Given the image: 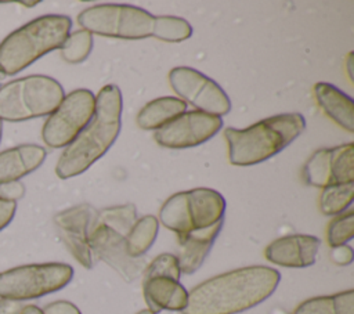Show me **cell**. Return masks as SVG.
<instances>
[{
	"instance_id": "30bf717a",
	"label": "cell",
	"mask_w": 354,
	"mask_h": 314,
	"mask_svg": "<svg viewBox=\"0 0 354 314\" xmlns=\"http://www.w3.org/2000/svg\"><path fill=\"white\" fill-rule=\"evenodd\" d=\"M223 126L220 116L209 115L201 111L184 112L153 134L155 141L166 148L183 149L206 142Z\"/></svg>"
},
{
	"instance_id": "2e32d148",
	"label": "cell",
	"mask_w": 354,
	"mask_h": 314,
	"mask_svg": "<svg viewBox=\"0 0 354 314\" xmlns=\"http://www.w3.org/2000/svg\"><path fill=\"white\" fill-rule=\"evenodd\" d=\"M187 206L192 230H201L223 221L225 199L214 190L194 188L187 191Z\"/></svg>"
},
{
	"instance_id": "7c38bea8",
	"label": "cell",
	"mask_w": 354,
	"mask_h": 314,
	"mask_svg": "<svg viewBox=\"0 0 354 314\" xmlns=\"http://www.w3.org/2000/svg\"><path fill=\"white\" fill-rule=\"evenodd\" d=\"M97 210L90 205L72 206L54 217L59 235L73 255L86 268L93 267V253L88 245V235L95 225Z\"/></svg>"
},
{
	"instance_id": "ffe728a7",
	"label": "cell",
	"mask_w": 354,
	"mask_h": 314,
	"mask_svg": "<svg viewBox=\"0 0 354 314\" xmlns=\"http://www.w3.org/2000/svg\"><path fill=\"white\" fill-rule=\"evenodd\" d=\"M293 314H354V290L307 299Z\"/></svg>"
},
{
	"instance_id": "9a60e30c",
	"label": "cell",
	"mask_w": 354,
	"mask_h": 314,
	"mask_svg": "<svg viewBox=\"0 0 354 314\" xmlns=\"http://www.w3.org/2000/svg\"><path fill=\"white\" fill-rule=\"evenodd\" d=\"M144 297L148 310L158 314L162 310L183 311L188 302V292L176 279L167 277H152L144 279Z\"/></svg>"
},
{
	"instance_id": "4316f807",
	"label": "cell",
	"mask_w": 354,
	"mask_h": 314,
	"mask_svg": "<svg viewBox=\"0 0 354 314\" xmlns=\"http://www.w3.org/2000/svg\"><path fill=\"white\" fill-rule=\"evenodd\" d=\"M93 48V35L84 29L69 33L59 47L61 57L69 64L83 62Z\"/></svg>"
},
{
	"instance_id": "cb8c5ba5",
	"label": "cell",
	"mask_w": 354,
	"mask_h": 314,
	"mask_svg": "<svg viewBox=\"0 0 354 314\" xmlns=\"http://www.w3.org/2000/svg\"><path fill=\"white\" fill-rule=\"evenodd\" d=\"M303 178L308 185L326 187L332 183V148L315 151L303 167Z\"/></svg>"
},
{
	"instance_id": "8992f818",
	"label": "cell",
	"mask_w": 354,
	"mask_h": 314,
	"mask_svg": "<svg viewBox=\"0 0 354 314\" xmlns=\"http://www.w3.org/2000/svg\"><path fill=\"white\" fill-rule=\"evenodd\" d=\"M153 21L151 12L129 4H98L77 15V24L91 35L126 40L152 36Z\"/></svg>"
},
{
	"instance_id": "ba28073f",
	"label": "cell",
	"mask_w": 354,
	"mask_h": 314,
	"mask_svg": "<svg viewBox=\"0 0 354 314\" xmlns=\"http://www.w3.org/2000/svg\"><path fill=\"white\" fill-rule=\"evenodd\" d=\"M94 109L95 95L90 90H73L46 120L41 130L43 141L51 148L69 145L91 120Z\"/></svg>"
},
{
	"instance_id": "74e56055",
	"label": "cell",
	"mask_w": 354,
	"mask_h": 314,
	"mask_svg": "<svg viewBox=\"0 0 354 314\" xmlns=\"http://www.w3.org/2000/svg\"><path fill=\"white\" fill-rule=\"evenodd\" d=\"M19 4H22L25 7H35L39 4V1H19Z\"/></svg>"
},
{
	"instance_id": "f35d334b",
	"label": "cell",
	"mask_w": 354,
	"mask_h": 314,
	"mask_svg": "<svg viewBox=\"0 0 354 314\" xmlns=\"http://www.w3.org/2000/svg\"><path fill=\"white\" fill-rule=\"evenodd\" d=\"M137 314H153V313L149 311V310H141V311H138Z\"/></svg>"
},
{
	"instance_id": "836d02e7",
	"label": "cell",
	"mask_w": 354,
	"mask_h": 314,
	"mask_svg": "<svg viewBox=\"0 0 354 314\" xmlns=\"http://www.w3.org/2000/svg\"><path fill=\"white\" fill-rule=\"evenodd\" d=\"M15 210H17L15 202L0 199V231L10 224V221L15 214Z\"/></svg>"
},
{
	"instance_id": "603a6c76",
	"label": "cell",
	"mask_w": 354,
	"mask_h": 314,
	"mask_svg": "<svg viewBox=\"0 0 354 314\" xmlns=\"http://www.w3.org/2000/svg\"><path fill=\"white\" fill-rule=\"evenodd\" d=\"M137 221V210L131 203L111 206L97 210L95 225H105L122 237H126Z\"/></svg>"
},
{
	"instance_id": "7402d4cb",
	"label": "cell",
	"mask_w": 354,
	"mask_h": 314,
	"mask_svg": "<svg viewBox=\"0 0 354 314\" xmlns=\"http://www.w3.org/2000/svg\"><path fill=\"white\" fill-rule=\"evenodd\" d=\"M158 228L159 223L155 216L148 214L138 219L129 234L124 237L129 255L133 257H142L155 242Z\"/></svg>"
},
{
	"instance_id": "d6986e66",
	"label": "cell",
	"mask_w": 354,
	"mask_h": 314,
	"mask_svg": "<svg viewBox=\"0 0 354 314\" xmlns=\"http://www.w3.org/2000/svg\"><path fill=\"white\" fill-rule=\"evenodd\" d=\"M187 102L177 97H160L149 101L137 115V124L144 130H158L183 115Z\"/></svg>"
},
{
	"instance_id": "6da1fadb",
	"label": "cell",
	"mask_w": 354,
	"mask_h": 314,
	"mask_svg": "<svg viewBox=\"0 0 354 314\" xmlns=\"http://www.w3.org/2000/svg\"><path fill=\"white\" fill-rule=\"evenodd\" d=\"M281 274L267 266H249L216 275L188 293L183 314H238L246 311L277 289Z\"/></svg>"
},
{
	"instance_id": "ab89813d",
	"label": "cell",
	"mask_w": 354,
	"mask_h": 314,
	"mask_svg": "<svg viewBox=\"0 0 354 314\" xmlns=\"http://www.w3.org/2000/svg\"><path fill=\"white\" fill-rule=\"evenodd\" d=\"M1 129H3V123H1V120H0V138H1Z\"/></svg>"
},
{
	"instance_id": "52a82bcc",
	"label": "cell",
	"mask_w": 354,
	"mask_h": 314,
	"mask_svg": "<svg viewBox=\"0 0 354 314\" xmlns=\"http://www.w3.org/2000/svg\"><path fill=\"white\" fill-rule=\"evenodd\" d=\"M73 268L65 263L26 264L0 273V297L28 300L41 297L66 286Z\"/></svg>"
},
{
	"instance_id": "5b68a950",
	"label": "cell",
	"mask_w": 354,
	"mask_h": 314,
	"mask_svg": "<svg viewBox=\"0 0 354 314\" xmlns=\"http://www.w3.org/2000/svg\"><path fill=\"white\" fill-rule=\"evenodd\" d=\"M64 97L62 86L50 76L19 77L0 87V120L21 122L50 115Z\"/></svg>"
},
{
	"instance_id": "277c9868",
	"label": "cell",
	"mask_w": 354,
	"mask_h": 314,
	"mask_svg": "<svg viewBox=\"0 0 354 314\" xmlns=\"http://www.w3.org/2000/svg\"><path fill=\"white\" fill-rule=\"evenodd\" d=\"M72 21L66 15L47 14L22 25L0 43V72L15 75L66 40Z\"/></svg>"
},
{
	"instance_id": "e0dca14e",
	"label": "cell",
	"mask_w": 354,
	"mask_h": 314,
	"mask_svg": "<svg viewBox=\"0 0 354 314\" xmlns=\"http://www.w3.org/2000/svg\"><path fill=\"white\" fill-rule=\"evenodd\" d=\"M46 159V149L36 144H22L0 152V183L18 181L36 170Z\"/></svg>"
},
{
	"instance_id": "83f0119b",
	"label": "cell",
	"mask_w": 354,
	"mask_h": 314,
	"mask_svg": "<svg viewBox=\"0 0 354 314\" xmlns=\"http://www.w3.org/2000/svg\"><path fill=\"white\" fill-rule=\"evenodd\" d=\"M354 181L353 144H343L332 148V183L344 184Z\"/></svg>"
},
{
	"instance_id": "d6a6232c",
	"label": "cell",
	"mask_w": 354,
	"mask_h": 314,
	"mask_svg": "<svg viewBox=\"0 0 354 314\" xmlns=\"http://www.w3.org/2000/svg\"><path fill=\"white\" fill-rule=\"evenodd\" d=\"M330 259L337 266H348L354 259V252H353L351 246H348V245L335 246V248H332Z\"/></svg>"
},
{
	"instance_id": "1f68e13d",
	"label": "cell",
	"mask_w": 354,
	"mask_h": 314,
	"mask_svg": "<svg viewBox=\"0 0 354 314\" xmlns=\"http://www.w3.org/2000/svg\"><path fill=\"white\" fill-rule=\"evenodd\" d=\"M41 311L43 314H82L73 303L66 300H57L48 303Z\"/></svg>"
},
{
	"instance_id": "7a4b0ae2",
	"label": "cell",
	"mask_w": 354,
	"mask_h": 314,
	"mask_svg": "<svg viewBox=\"0 0 354 314\" xmlns=\"http://www.w3.org/2000/svg\"><path fill=\"white\" fill-rule=\"evenodd\" d=\"M122 93L118 86L106 84L95 97L91 120L61 154L55 173L59 178H71L86 172L115 142L120 131Z\"/></svg>"
},
{
	"instance_id": "44dd1931",
	"label": "cell",
	"mask_w": 354,
	"mask_h": 314,
	"mask_svg": "<svg viewBox=\"0 0 354 314\" xmlns=\"http://www.w3.org/2000/svg\"><path fill=\"white\" fill-rule=\"evenodd\" d=\"M159 220L166 228L174 231L177 235L194 231L188 214L187 191L177 192L166 199L159 210Z\"/></svg>"
},
{
	"instance_id": "484cf974",
	"label": "cell",
	"mask_w": 354,
	"mask_h": 314,
	"mask_svg": "<svg viewBox=\"0 0 354 314\" xmlns=\"http://www.w3.org/2000/svg\"><path fill=\"white\" fill-rule=\"evenodd\" d=\"M192 35V26L180 17H155L152 36L169 43H178L187 40Z\"/></svg>"
},
{
	"instance_id": "4dcf8cb0",
	"label": "cell",
	"mask_w": 354,
	"mask_h": 314,
	"mask_svg": "<svg viewBox=\"0 0 354 314\" xmlns=\"http://www.w3.org/2000/svg\"><path fill=\"white\" fill-rule=\"evenodd\" d=\"M25 194V187L19 181H6L0 183V199L15 202L21 199Z\"/></svg>"
},
{
	"instance_id": "8fae6325",
	"label": "cell",
	"mask_w": 354,
	"mask_h": 314,
	"mask_svg": "<svg viewBox=\"0 0 354 314\" xmlns=\"http://www.w3.org/2000/svg\"><path fill=\"white\" fill-rule=\"evenodd\" d=\"M91 253L111 266L124 281L133 282L147 268L144 257H133L126 249L124 237L105 225H94L88 235Z\"/></svg>"
},
{
	"instance_id": "ac0fdd59",
	"label": "cell",
	"mask_w": 354,
	"mask_h": 314,
	"mask_svg": "<svg viewBox=\"0 0 354 314\" xmlns=\"http://www.w3.org/2000/svg\"><path fill=\"white\" fill-rule=\"evenodd\" d=\"M314 94L322 111L333 122L350 133L354 131V102L347 94L325 82L314 86Z\"/></svg>"
},
{
	"instance_id": "5bb4252c",
	"label": "cell",
	"mask_w": 354,
	"mask_h": 314,
	"mask_svg": "<svg viewBox=\"0 0 354 314\" xmlns=\"http://www.w3.org/2000/svg\"><path fill=\"white\" fill-rule=\"evenodd\" d=\"M221 227L223 221H218L212 227L194 230L188 234L178 235L180 250L177 260L183 274H194L202 266L217 235L220 234Z\"/></svg>"
},
{
	"instance_id": "9c48e42d",
	"label": "cell",
	"mask_w": 354,
	"mask_h": 314,
	"mask_svg": "<svg viewBox=\"0 0 354 314\" xmlns=\"http://www.w3.org/2000/svg\"><path fill=\"white\" fill-rule=\"evenodd\" d=\"M169 83L177 95L192 104L196 111L214 116H223L231 111V101L225 91L214 80L194 68H173L169 72Z\"/></svg>"
},
{
	"instance_id": "e575fe53",
	"label": "cell",
	"mask_w": 354,
	"mask_h": 314,
	"mask_svg": "<svg viewBox=\"0 0 354 314\" xmlns=\"http://www.w3.org/2000/svg\"><path fill=\"white\" fill-rule=\"evenodd\" d=\"M25 304L19 300L0 297V314H21Z\"/></svg>"
},
{
	"instance_id": "3957f363",
	"label": "cell",
	"mask_w": 354,
	"mask_h": 314,
	"mask_svg": "<svg viewBox=\"0 0 354 314\" xmlns=\"http://www.w3.org/2000/svg\"><path fill=\"white\" fill-rule=\"evenodd\" d=\"M306 129L301 113L290 112L266 118L246 129L227 127L228 159L235 166H250L264 162L297 138Z\"/></svg>"
},
{
	"instance_id": "8d00e7d4",
	"label": "cell",
	"mask_w": 354,
	"mask_h": 314,
	"mask_svg": "<svg viewBox=\"0 0 354 314\" xmlns=\"http://www.w3.org/2000/svg\"><path fill=\"white\" fill-rule=\"evenodd\" d=\"M21 314H43V311L37 306H35V304H28V306H25L22 308Z\"/></svg>"
},
{
	"instance_id": "f1b7e54d",
	"label": "cell",
	"mask_w": 354,
	"mask_h": 314,
	"mask_svg": "<svg viewBox=\"0 0 354 314\" xmlns=\"http://www.w3.org/2000/svg\"><path fill=\"white\" fill-rule=\"evenodd\" d=\"M354 237V212L337 214L328 225V242L332 248L346 245Z\"/></svg>"
},
{
	"instance_id": "d590c367",
	"label": "cell",
	"mask_w": 354,
	"mask_h": 314,
	"mask_svg": "<svg viewBox=\"0 0 354 314\" xmlns=\"http://www.w3.org/2000/svg\"><path fill=\"white\" fill-rule=\"evenodd\" d=\"M346 68H347V75L350 77V80H354V75H353V53H348L346 57Z\"/></svg>"
},
{
	"instance_id": "f546056e",
	"label": "cell",
	"mask_w": 354,
	"mask_h": 314,
	"mask_svg": "<svg viewBox=\"0 0 354 314\" xmlns=\"http://www.w3.org/2000/svg\"><path fill=\"white\" fill-rule=\"evenodd\" d=\"M180 275H181V271H180L177 256L171 253L159 255L147 266L144 271V279H148L152 277H167L178 281Z\"/></svg>"
},
{
	"instance_id": "d4e9b609",
	"label": "cell",
	"mask_w": 354,
	"mask_h": 314,
	"mask_svg": "<svg viewBox=\"0 0 354 314\" xmlns=\"http://www.w3.org/2000/svg\"><path fill=\"white\" fill-rule=\"evenodd\" d=\"M353 196L354 181L344 184H329L322 188L319 209L326 216H337L351 205Z\"/></svg>"
},
{
	"instance_id": "4fadbf2b",
	"label": "cell",
	"mask_w": 354,
	"mask_h": 314,
	"mask_svg": "<svg viewBox=\"0 0 354 314\" xmlns=\"http://www.w3.org/2000/svg\"><path fill=\"white\" fill-rule=\"evenodd\" d=\"M321 241L314 235L292 234L272 241L264 250L266 259L281 267L304 268L315 263Z\"/></svg>"
}]
</instances>
